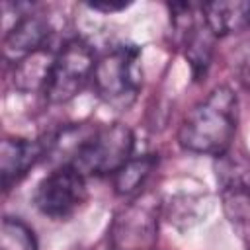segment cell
I'll list each match as a JSON object with an SVG mask.
<instances>
[{
  "instance_id": "obj_1",
  "label": "cell",
  "mask_w": 250,
  "mask_h": 250,
  "mask_svg": "<svg viewBox=\"0 0 250 250\" xmlns=\"http://www.w3.org/2000/svg\"><path fill=\"white\" fill-rule=\"evenodd\" d=\"M238 127V98L229 86H215L197 102L178 127V145L193 154L223 156Z\"/></svg>"
},
{
  "instance_id": "obj_12",
  "label": "cell",
  "mask_w": 250,
  "mask_h": 250,
  "mask_svg": "<svg viewBox=\"0 0 250 250\" xmlns=\"http://www.w3.org/2000/svg\"><path fill=\"white\" fill-rule=\"evenodd\" d=\"M158 164V156L148 152L141 156H133L127 164H123L111 178H113V191L119 197H129L133 199L135 195L141 193L143 186L150 178Z\"/></svg>"
},
{
  "instance_id": "obj_9",
  "label": "cell",
  "mask_w": 250,
  "mask_h": 250,
  "mask_svg": "<svg viewBox=\"0 0 250 250\" xmlns=\"http://www.w3.org/2000/svg\"><path fill=\"white\" fill-rule=\"evenodd\" d=\"M45 158V141L8 137L0 146V178L4 191H10L25 174Z\"/></svg>"
},
{
  "instance_id": "obj_2",
  "label": "cell",
  "mask_w": 250,
  "mask_h": 250,
  "mask_svg": "<svg viewBox=\"0 0 250 250\" xmlns=\"http://www.w3.org/2000/svg\"><path fill=\"white\" fill-rule=\"evenodd\" d=\"M92 84L104 104L115 109L131 107L143 88L141 49L133 43L111 47L96 59Z\"/></svg>"
},
{
  "instance_id": "obj_13",
  "label": "cell",
  "mask_w": 250,
  "mask_h": 250,
  "mask_svg": "<svg viewBox=\"0 0 250 250\" xmlns=\"http://www.w3.org/2000/svg\"><path fill=\"white\" fill-rule=\"evenodd\" d=\"M0 250H39L33 229L18 217H4L0 227Z\"/></svg>"
},
{
  "instance_id": "obj_8",
  "label": "cell",
  "mask_w": 250,
  "mask_h": 250,
  "mask_svg": "<svg viewBox=\"0 0 250 250\" xmlns=\"http://www.w3.org/2000/svg\"><path fill=\"white\" fill-rule=\"evenodd\" d=\"M51 25L49 20L37 12H21L16 21L6 29L2 39L4 57L12 62H18L20 59L51 47Z\"/></svg>"
},
{
  "instance_id": "obj_7",
  "label": "cell",
  "mask_w": 250,
  "mask_h": 250,
  "mask_svg": "<svg viewBox=\"0 0 250 250\" xmlns=\"http://www.w3.org/2000/svg\"><path fill=\"white\" fill-rule=\"evenodd\" d=\"M86 180L88 178L74 166H55L37 184L33 191V205L49 219H68L86 203Z\"/></svg>"
},
{
  "instance_id": "obj_3",
  "label": "cell",
  "mask_w": 250,
  "mask_h": 250,
  "mask_svg": "<svg viewBox=\"0 0 250 250\" xmlns=\"http://www.w3.org/2000/svg\"><path fill=\"white\" fill-rule=\"evenodd\" d=\"M135 137L125 123L96 125L72 166L86 178L113 176L133 158Z\"/></svg>"
},
{
  "instance_id": "obj_11",
  "label": "cell",
  "mask_w": 250,
  "mask_h": 250,
  "mask_svg": "<svg viewBox=\"0 0 250 250\" xmlns=\"http://www.w3.org/2000/svg\"><path fill=\"white\" fill-rule=\"evenodd\" d=\"M55 55L57 51L45 47L14 62V86L20 92H43L55 62Z\"/></svg>"
},
{
  "instance_id": "obj_6",
  "label": "cell",
  "mask_w": 250,
  "mask_h": 250,
  "mask_svg": "<svg viewBox=\"0 0 250 250\" xmlns=\"http://www.w3.org/2000/svg\"><path fill=\"white\" fill-rule=\"evenodd\" d=\"M172 27L176 33V41L184 51L186 61L189 62L193 80H201L213 59L215 41L219 39L209 27L201 4H172Z\"/></svg>"
},
{
  "instance_id": "obj_10",
  "label": "cell",
  "mask_w": 250,
  "mask_h": 250,
  "mask_svg": "<svg viewBox=\"0 0 250 250\" xmlns=\"http://www.w3.org/2000/svg\"><path fill=\"white\" fill-rule=\"evenodd\" d=\"M203 16L217 37L232 35L250 27V0L201 4Z\"/></svg>"
},
{
  "instance_id": "obj_4",
  "label": "cell",
  "mask_w": 250,
  "mask_h": 250,
  "mask_svg": "<svg viewBox=\"0 0 250 250\" xmlns=\"http://www.w3.org/2000/svg\"><path fill=\"white\" fill-rule=\"evenodd\" d=\"M160 199L150 191L135 195L113 217L107 230L109 250H154L158 242Z\"/></svg>"
},
{
  "instance_id": "obj_5",
  "label": "cell",
  "mask_w": 250,
  "mask_h": 250,
  "mask_svg": "<svg viewBox=\"0 0 250 250\" xmlns=\"http://www.w3.org/2000/svg\"><path fill=\"white\" fill-rule=\"evenodd\" d=\"M96 66L94 49L88 41L72 37L64 41L55 55V62L43 90V96L49 104H66L76 98L88 82H92Z\"/></svg>"
},
{
  "instance_id": "obj_15",
  "label": "cell",
  "mask_w": 250,
  "mask_h": 250,
  "mask_svg": "<svg viewBox=\"0 0 250 250\" xmlns=\"http://www.w3.org/2000/svg\"><path fill=\"white\" fill-rule=\"evenodd\" d=\"M88 8H92L96 12L111 14V12H121L125 8H129V4H125V2H90Z\"/></svg>"
},
{
  "instance_id": "obj_14",
  "label": "cell",
  "mask_w": 250,
  "mask_h": 250,
  "mask_svg": "<svg viewBox=\"0 0 250 250\" xmlns=\"http://www.w3.org/2000/svg\"><path fill=\"white\" fill-rule=\"evenodd\" d=\"M236 70H238V78H240L242 86L250 92V45H248V49L244 51V55L240 57Z\"/></svg>"
}]
</instances>
